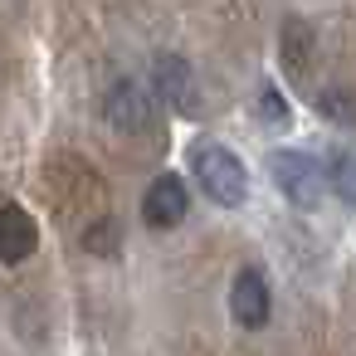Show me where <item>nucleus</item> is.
<instances>
[{
  "label": "nucleus",
  "mask_w": 356,
  "mask_h": 356,
  "mask_svg": "<svg viewBox=\"0 0 356 356\" xmlns=\"http://www.w3.org/2000/svg\"><path fill=\"white\" fill-rule=\"evenodd\" d=\"M83 249H88V254H98V259H113V254L122 249V225H118L113 215L93 220V225L83 229Z\"/></svg>",
  "instance_id": "1a4fd4ad"
},
{
  "label": "nucleus",
  "mask_w": 356,
  "mask_h": 356,
  "mask_svg": "<svg viewBox=\"0 0 356 356\" xmlns=\"http://www.w3.org/2000/svg\"><path fill=\"white\" fill-rule=\"evenodd\" d=\"M191 171H195V186L215 200V205H244L249 200V171L244 161L220 147V142H195L191 147Z\"/></svg>",
  "instance_id": "f257e3e1"
},
{
  "label": "nucleus",
  "mask_w": 356,
  "mask_h": 356,
  "mask_svg": "<svg viewBox=\"0 0 356 356\" xmlns=\"http://www.w3.org/2000/svg\"><path fill=\"white\" fill-rule=\"evenodd\" d=\"M40 249V225L20 205H0V264H25Z\"/></svg>",
  "instance_id": "6e6552de"
},
{
  "label": "nucleus",
  "mask_w": 356,
  "mask_h": 356,
  "mask_svg": "<svg viewBox=\"0 0 356 356\" xmlns=\"http://www.w3.org/2000/svg\"><path fill=\"white\" fill-rule=\"evenodd\" d=\"M259 122H268V127H288V122H293L288 98H283L273 83H264V88H259Z\"/></svg>",
  "instance_id": "9d476101"
},
{
  "label": "nucleus",
  "mask_w": 356,
  "mask_h": 356,
  "mask_svg": "<svg viewBox=\"0 0 356 356\" xmlns=\"http://www.w3.org/2000/svg\"><path fill=\"white\" fill-rule=\"evenodd\" d=\"M278 54H283V69L293 83L312 88V59H317V35L302 15H288L283 20V40H278Z\"/></svg>",
  "instance_id": "0eeeda50"
},
{
  "label": "nucleus",
  "mask_w": 356,
  "mask_h": 356,
  "mask_svg": "<svg viewBox=\"0 0 356 356\" xmlns=\"http://www.w3.org/2000/svg\"><path fill=\"white\" fill-rule=\"evenodd\" d=\"M268 307H273V298H268L264 273L259 268H239L234 283H229V312H234V322L249 327V332H259L268 322Z\"/></svg>",
  "instance_id": "423d86ee"
},
{
  "label": "nucleus",
  "mask_w": 356,
  "mask_h": 356,
  "mask_svg": "<svg viewBox=\"0 0 356 356\" xmlns=\"http://www.w3.org/2000/svg\"><path fill=\"white\" fill-rule=\"evenodd\" d=\"M103 118H108L118 132H132V137L152 132V98H147V88L132 83V79H118V83L103 93Z\"/></svg>",
  "instance_id": "20e7f679"
},
{
  "label": "nucleus",
  "mask_w": 356,
  "mask_h": 356,
  "mask_svg": "<svg viewBox=\"0 0 356 356\" xmlns=\"http://www.w3.org/2000/svg\"><path fill=\"white\" fill-rule=\"evenodd\" d=\"M317 108L332 118V122H356V98L346 88H322L317 93Z\"/></svg>",
  "instance_id": "f8f14e48"
},
{
  "label": "nucleus",
  "mask_w": 356,
  "mask_h": 356,
  "mask_svg": "<svg viewBox=\"0 0 356 356\" xmlns=\"http://www.w3.org/2000/svg\"><path fill=\"white\" fill-rule=\"evenodd\" d=\"M191 210V195H186V181L181 176H156L142 195V220L152 229H176Z\"/></svg>",
  "instance_id": "39448f33"
},
{
  "label": "nucleus",
  "mask_w": 356,
  "mask_h": 356,
  "mask_svg": "<svg viewBox=\"0 0 356 356\" xmlns=\"http://www.w3.org/2000/svg\"><path fill=\"white\" fill-rule=\"evenodd\" d=\"M268 176H273V186H278L293 205H302V210L322 200V176H317V161H312L307 152H293V147L273 152V156H268Z\"/></svg>",
  "instance_id": "f03ea898"
},
{
  "label": "nucleus",
  "mask_w": 356,
  "mask_h": 356,
  "mask_svg": "<svg viewBox=\"0 0 356 356\" xmlns=\"http://www.w3.org/2000/svg\"><path fill=\"white\" fill-rule=\"evenodd\" d=\"M332 186L346 205H356V152H337L332 156Z\"/></svg>",
  "instance_id": "9b49d317"
},
{
  "label": "nucleus",
  "mask_w": 356,
  "mask_h": 356,
  "mask_svg": "<svg viewBox=\"0 0 356 356\" xmlns=\"http://www.w3.org/2000/svg\"><path fill=\"white\" fill-rule=\"evenodd\" d=\"M152 88H156V98H161L171 113H181V118H191V113L200 108L195 74H191V64H186L181 54H156V64H152Z\"/></svg>",
  "instance_id": "7ed1b4c3"
}]
</instances>
